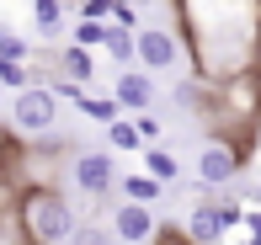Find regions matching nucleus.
I'll list each match as a JSON object with an SVG mask.
<instances>
[{
  "label": "nucleus",
  "instance_id": "nucleus-1",
  "mask_svg": "<svg viewBox=\"0 0 261 245\" xmlns=\"http://www.w3.org/2000/svg\"><path fill=\"white\" fill-rule=\"evenodd\" d=\"M59 123V96L48 86H21L11 101V128L16 133H54Z\"/></svg>",
  "mask_w": 261,
  "mask_h": 245
},
{
  "label": "nucleus",
  "instance_id": "nucleus-2",
  "mask_svg": "<svg viewBox=\"0 0 261 245\" xmlns=\"http://www.w3.org/2000/svg\"><path fill=\"white\" fill-rule=\"evenodd\" d=\"M27 229H32V240H43V245L69 240L75 235V213H69L64 197H32L27 203Z\"/></svg>",
  "mask_w": 261,
  "mask_h": 245
},
{
  "label": "nucleus",
  "instance_id": "nucleus-3",
  "mask_svg": "<svg viewBox=\"0 0 261 245\" xmlns=\"http://www.w3.org/2000/svg\"><path fill=\"white\" fill-rule=\"evenodd\" d=\"M181 64V43L171 27H139V69H176Z\"/></svg>",
  "mask_w": 261,
  "mask_h": 245
},
{
  "label": "nucleus",
  "instance_id": "nucleus-4",
  "mask_svg": "<svg viewBox=\"0 0 261 245\" xmlns=\"http://www.w3.org/2000/svg\"><path fill=\"white\" fill-rule=\"evenodd\" d=\"M112 235L123 240V245H144L149 235H155V213H149V203H117Z\"/></svg>",
  "mask_w": 261,
  "mask_h": 245
},
{
  "label": "nucleus",
  "instance_id": "nucleus-5",
  "mask_svg": "<svg viewBox=\"0 0 261 245\" xmlns=\"http://www.w3.org/2000/svg\"><path fill=\"white\" fill-rule=\"evenodd\" d=\"M75 186L86 197H101L107 186H112V155H101V149H80V155H75Z\"/></svg>",
  "mask_w": 261,
  "mask_h": 245
},
{
  "label": "nucleus",
  "instance_id": "nucleus-6",
  "mask_svg": "<svg viewBox=\"0 0 261 245\" xmlns=\"http://www.w3.org/2000/svg\"><path fill=\"white\" fill-rule=\"evenodd\" d=\"M234 171H240V160H234L229 144H203V149H197V181H203V186L234 181Z\"/></svg>",
  "mask_w": 261,
  "mask_h": 245
},
{
  "label": "nucleus",
  "instance_id": "nucleus-7",
  "mask_svg": "<svg viewBox=\"0 0 261 245\" xmlns=\"http://www.w3.org/2000/svg\"><path fill=\"white\" fill-rule=\"evenodd\" d=\"M112 96L123 101L128 112H144L149 101H155V86H149V69H123V75H117V86H112Z\"/></svg>",
  "mask_w": 261,
  "mask_h": 245
},
{
  "label": "nucleus",
  "instance_id": "nucleus-8",
  "mask_svg": "<svg viewBox=\"0 0 261 245\" xmlns=\"http://www.w3.org/2000/svg\"><path fill=\"white\" fill-rule=\"evenodd\" d=\"M229 208H213V203H197L192 219H187V229H192V240H224V229H229Z\"/></svg>",
  "mask_w": 261,
  "mask_h": 245
},
{
  "label": "nucleus",
  "instance_id": "nucleus-9",
  "mask_svg": "<svg viewBox=\"0 0 261 245\" xmlns=\"http://www.w3.org/2000/svg\"><path fill=\"white\" fill-rule=\"evenodd\" d=\"M107 53H112L117 64L139 59V32H128V21H123V27H117V21H112V32H107Z\"/></svg>",
  "mask_w": 261,
  "mask_h": 245
},
{
  "label": "nucleus",
  "instance_id": "nucleus-10",
  "mask_svg": "<svg viewBox=\"0 0 261 245\" xmlns=\"http://www.w3.org/2000/svg\"><path fill=\"white\" fill-rule=\"evenodd\" d=\"M107 32H112V21H107V16H80V21H75V43H80V48L107 43Z\"/></svg>",
  "mask_w": 261,
  "mask_h": 245
},
{
  "label": "nucleus",
  "instance_id": "nucleus-11",
  "mask_svg": "<svg viewBox=\"0 0 261 245\" xmlns=\"http://www.w3.org/2000/svg\"><path fill=\"white\" fill-rule=\"evenodd\" d=\"M32 21H38L43 38H54L59 21H64V6H59V0H32Z\"/></svg>",
  "mask_w": 261,
  "mask_h": 245
},
{
  "label": "nucleus",
  "instance_id": "nucleus-12",
  "mask_svg": "<svg viewBox=\"0 0 261 245\" xmlns=\"http://www.w3.org/2000/svg\"><path fill=\"white\" fill-rule=\"evenodd\" d=\"M107 139H112V149H139V144H144V133H139V123H128V118L107 123Z\"/></svg>",
  "mask_w": 261,
  "mask_h": 245
},
{
  "label": "nucleus",
  "instance_id": "nucleus-13",
  "mask_svg": "<svg viewBox=\"0 0 261 245\" xmlns=\"http://www.w3.org/2000/svg\"><path fill=\"white\" fill-rule=\"evenodd\" d=\"M144 171H149L155 181H176V171H181V166H176V155H165V149H149V155H144Z\"/></svg>",
  "mask_w": 261,
  "mask_h": 245
},
{
  "label": "nucleus",
  "instance_id": "nucleus-14",
  "mask_svg": "<svg viewBox=\"0 0 261 245\" xmlns=\"http://www.w3.org/2000/svg\"><path fill=\"white\" fill-rule=\"evenodd\" d=\"M64 75L75 80V86H80V80H91V53L80 48V43H75V48H64Z\"/></svg>",
  "mask_w": 261,
  "mask_h": 245
},
{
  "label": "nucleus",
  "instance_id": "nucleus-15",
  "mask_svg": "<svg viewBox=\"0 0 261 245\" xmlns=\"http://www.w3.org/2000/svg\"><path fill=\"white\" fill-rule=\"evenodd\" d=\"M123 192L134 197V203H155V197H160V181H155V176H128Z\"/></svg>",
  "mask_w": 261,
  "mask_h": 245
},
{
  "label": "nucleus",
  "instance_id": "nucleus-16",
  "mask_svg": "<svg viewBox=\"0 0 261 245\" xmlns=\"http://www.w3.org/2000/svg\"><path fill=\"white\" fill-rule=\"evenodd\" d=\"M0 86H27V69H21V59H11V53H0Z\"/></svg>",
  "mask_w": 261,
  "mask_h": 245
},
{
  "label": "nucleus",
  "instance_id": "nucleus-17",
  "mask_svg": "<svg viewBox=\"0 0 261 245\" xmlns=\"http://www.w3.org/2000/svg\"><path fill=\"white\" fill-rule=\"evenodd\" d=\"M75 245H107V229H75Z\"/></svg>",
  "mask_w": 261,
  "mask_h": 245
},
{
  "label": "nucleus",
  "instance_id": "nucleus-18",
  "mask_svg": "<svg viewBox=\"0 0 261 245\" xmlns=\"http://www.w3.org/2000/svg\"><path fill=\"white\" fill-rule=\"evenodd\" d=\"M0 53H11V59H21V53H27V48H21V38H11V32L0 27Z\"/></svg>",
  "mask_w": 261,
  "mask_h": 245
},
{
  "label": "nucleus",
  "instance_id": "nucleus-19",
  "mask_svg": "<svg viewBox=\"0 0 261 245\" xmlns=\"http://www.w3.org/2000/svg\"><path fill=\"white\" fill-rule=\"evenodd\" d=\"M139 133H144V139H160V123H155V118L144 112V118H139Z\"/></svg>",
  "mask_w": 261,
  "mask_h": 245
},
{
  "label": "nucleus",
  "instance_id": "nucleus-20",
  "mask_svg": "<svg viewBox=\"0 0 261 245\" xmlns=\"http://www.w3.org/2000/svg\"><path fill=\"white\" fill-rule=\"evenodd\" d=\"M256 203H261V181H256Z\"/></svg>",
  "mask_w": 261,
  "mask_h": 245
},
{
  "label": "nucleus",
  "instance_id": "nucleus-21",
  "mask_svg": "<svg viewBox=\"0 0 261 245\" xmlns=\"http://www.w3.org/2000/svg\"><path fill=\"white\" fill-rule=\"evenodd\" d=\"M245 245H261V240H245Z\"/></svg>",
  "mask_w": 261,
  "mask_h": 245
}]
</instances>
